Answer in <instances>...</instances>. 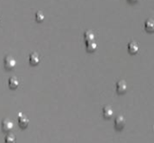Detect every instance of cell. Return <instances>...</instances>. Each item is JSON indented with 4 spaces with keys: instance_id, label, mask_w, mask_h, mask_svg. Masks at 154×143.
<instances>
[{
    "instance_id": "cell-5",
    "label": "cell",
    "mask_w": 154,
    "mask_h": 143,
    "mask_svg": "<svg viewBox=\"0 0 154 143\" xmlns=\"http://www.w3.org/2000/svg\"><path fill=\"white\" fill-rule=\"evenodd\" d=\"M18 123H19V126L23 129H25L28 124H29V119L23 114H19V117H18Z\"/></svg>"
},
{
    "instance_id": "cell-12",
    "label": "cell",
    "mask_w": 154,
    "mask_h": 143,
    "mask_svg": "<svg viewBox=\"0 0 154 143\" xmlns=\"http://www.w3.org/2000/svg\"><path fill=\"white\" fill-rule=\"evenodd\" d=\"M97 44L95 41H87L86 42V49L88 52H93L97 50Z\"/></svg>"
},
{
    "instance_id": "cell-9",
    "label": "cell",
    "mask_w": 154,
    "mask_h": 143,
    "mask_svg": "<svg viewBox=\"0 0 154 143\" xmlns=\"http://www.w3.org/2000/svg\"><path fill=\"white\" fill-rule=\"evenodd\" d=\"M116 90L119 94H124L127 90V84L124 80H120L116 84Z\"/></svg>"
},
{
    "instance_id": "cell-3",
    "label": "cell",
    "mask_w": 154,
    "mask_h": 143,
    "mask_svg": "<svg viewBox=\"0 0 154 143\" xmlns=\"http://www.w3.org/2000/svg\"><path fill=\"white\" fill-rule=\"evenodd\" d=\"M127 49H128V51H129L131 54H136V53L139 51L140 47H139V44H138L136 41H131V42L128 43Z\"/></svg>"
},
{
    "instance_id": "cell-13",
    "label": "cell",
    "mask_w": 154,
    "mask_h": 143,
    "mask_svg": "<svg viewBox=\"0 0 154 143\" xmlns=\"http://www.w3.org/2000/svg\"><path fill=\"white\" fill-rule=\"evenodd\" d=\"M5 143H16V138L14 134L9 133L5 138Z\"/></svg>"
},
{
    "instance_id": "cell-6",
    "label": "cell",
    "mask_w": 154,
    "mask_h": 143,
    "mask_svg": "<svg viewBox=\"0 0 154 143\" xmlns=\"http://www.w3.org/2000/svg\"><path fill=\"white\" fill-rule=\"evenodd\" d=\"M29 62L32 66H36L40 63V56L36 52H32L29 55Z\"/></svg>"
},
{
    "instance_id": "cell-15",
    "label": "cell",
    "mask_w": 154,
    "mask_h": 143,
    "mask_svg": "<svg viewBox=\"0 0 154 143\" xmlns=\"http://www.w3.org/2000/svg\"><path fill=\"white\" fill-rule=\"evenodd\" d=\"M129 2H131V3H136V2H138L139 0H128Z\"/></svg>"
},
{
    "instance_id": "cell-7",
    "label": "cell",
    "mask_w": 154,
    "mask_h": 143,
    "mask_svg": "<svg viewBox=\"0 0 154 143\" xmlns=\"http://www.w3.org/2000/svg\"><path fill=\"white\" fill-rule=\"evenodd\" d=\"M144 28L148 32H154V20L152 18H149L145 21Z\"/></svg>"
},
{
    "instance_id": "cell-8",
    "label": "cell",
    "mask_w": 154,
    "mask_h": 143,
    "mask_svg": "<svg viewBox=\"0 0 154 143\" xmlns=\"http://www.w3.org/2000/svg\"><path fill=\"white\" fill-rule=\"evenodd\" d=\"M20 85L19 79L16 77H11L8 80V86L11 89H16Z\"/></svg>"
},
{
    "instance_id": "cell-4",
    "label": "cell",
    "mask_w": 154,
    "mask_h": 143,
    "mask_svg": "<svg viewBox=\"0 0 154 143\" xmlns=\"http://www.w3.org/2000/svg\"><path fill=\"white\" fill-rule=\"evenodd\" d=\"M115 126L117 130H122L125 126V120L122 115H119L115 120Z\"/></svg>"
},
{
    "instance_id": "cell-2",
    "label": "cell",
    "mask_w": 154,
    "mask_h": 143,
    "mask_svg": "<svg viewBox=\"0 0 154 143\" xmlns=\"http://www.w3.org/2000/svg\"><path fill=\"white\" fill-rule=\"evenodd\" d=\"M1 128H2V130H3V132H10L11 131L14 130V123H13L10 119L5 118V119L2 121Z\"/></svg>"
},
{
    "instance_id": "cell-16",
    "label": "cell",
    "mask_w": 154,
    "mask_h": 143,
    "mask_svg": "<svg viewBox=\"0 0 154 143\" xmlns=\"http://www.w3.org/2000/svg\"><path fill=\"white\" fill-rule=\"evenodd\" d=\"M0 23H1V19H0Z\"/></svg>"
},
{
    "instance_id": "cell-10",
    "label": "cell",
    "mask_w": 154,
    "mask_h": 143,
    "mask_svg": "<svg viewBox=\"0 0 154 143\" xmlns=\"http://www.w3.org/2000/svg\"><path fill=\"white\" fill-rule=\"evenodd\" d=\"M114 114V110L111 106L109 105H106L103 108V115L105 118L108 119V118H111Z\"/></svg>"
},
{
    "instance_id": "cell-11",
    "label": "cell",
    "mask_w": 154,
    "mask_h": 143,
    "mask_svg": "<svg viewBox=\"0 0 154 143\" xmlns=\"http://www.w3.org/2000/svg\"><path fill=\"white\" fill-rule=\"evenodd\" d=\"M95 38H96V35L95 33L90 31V30H88L84 32V40L85 41H95Z\"/></svg>"
},
{
    "instance_id": "cell-14",
    "label": "cell",
    "mask_w": 154,
    "mask_h": 143,
    "mask_svg": "<svg viewBox=\"0 0 154 143\" xmlns=\"http://www.w3.org/2000/svg\"><path fill=\"white\" fill-rule=\"evenodd\" d=\"M35 20L38 23H42L44 20V14L42 11H37L35 14Z\"/></svg>"
},
{
    "instance_id": "cell-1",
    "label": "cell",
    "mask_w": 154,
    "mask_h": 143,
    "mask_svg": "<svg viewBox=\"0 0 154 143\" xmlns=\"http://www.w3.org/2000/svg\"><path fill=\"white\" fill-rule=\"evenodd\" d=\"M16 65L15 59L11 55H6L4 59V66L6 69H13Z\"/></svg>"
}]
</instances>
